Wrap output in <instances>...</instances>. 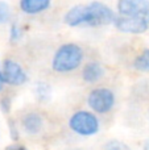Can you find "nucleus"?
<instances>
[{
    "label": "nucleus",
    "mask_w": 149,
    "mask_h": 150,
    "mask_svg": "<svg viewBox=\"0 0 149 150\" xmlns=\"http://www.w3.org/2000/svg\"><path fill=\"white\" fill-rule=\"evenodd\" d=\"M84 59V52L75 42H66L58 46L52 58V69L58 74H67L78 70Z\"/></svg>",
    "instance_id": "obj_2"
},
{
    "label": "nucleus",
    "mask_w": 149,
    "mask_h": 150,
    "mask_svg": "<svg viewBox=\"0 0 149 150\" xmlns=\"http://www.w3.org/2000/svg\"><path fill=\"white\" fill-rule=\"evenodd\" d=\"M34 93L40 101H48L52 96V87L46 82H38L34 87Z\"/></svg>",
    "instance_id": "obj_12"
},
{
    "label": "nucleus",
    "mask_w": 149,
    "mask_h": 150,
    "mask_svg": "<svg viewBox=\"0 0 149 150\" xmlns=\"http://www.w3.org/2000/svg\"><path fill=\"white\" fill-rule=\"evenodd\" d=\"M69 128L73 133L81 137H91L99 133V117L90 109L75 111L69 119Z\"/></svg>",
    "instance_id": "obj_3"
},
{
    "label": "nucleus",
    "mask_w": 149,
    "mask_h": 150,
    "mask_svg": "<svg viewBox=\"0 0 149 150\" xmlns=\"http://www.w3.org/2000/svg\"><path fill=\"white\" fill-rule=\"evenodd\" d=\"M11 109H12V99L9 96L0 98V111L3 113H9Z\"/></svg>",
    "instance_id": "obj_17"
},
{
    "label": "nucleus",
    "mask_w": 149,
    "mask_h": 150,
    "mask_svg": "<svg viewBox=\"0 0 149 150\" xmlns=\"http://www.w3.org/2000/svg\"><path fill=\"white\" fill-rule=\"evenodd\" d=\"M24 37V28L18 23H12L9 25V33H8V38L12 44L18 42Z\"/></svg>",
    "instance_id": "obj_13"
},
{
    "label": "nucleus",
    "mask_w": 149,
    "mask_h": 150,
    "mask_svg": "<svg viewBox=\"0 0 149 150\" xmlns=\"http://www.w3.org/2000/svg\"><path fill=\"white\" fill-rule=\"evenodd\" d=\"M102 150H132V148L120 140H110L103 145Z\"/></svg>",
    "instance_id": "obj_15"
},
{
    "label": "nucleus",
    "mask_w": 149,
    "mask_h": 150,
    "mask_svg": "<svg viewBox=\"0 0 149 150\" xmlns=\"http://www.w3.org/2000/svg\"><path fill=\"white\" fill-rule=\"evenodd\" d=\"M12 18V8L5 1H0V25L8 24Z\"/></svg>",
    "instance_id": "obj_14"
},
{
    "label": "nucleus",
    "mask_w": 149,
    "mask_h": 150,
    "mask_svg": "<svg viewBox=\"0 0 149 150\" xmlns=\"http://www.w3.org/2000/svg\"><path fill=\"white\" fill-rule=\"evenodd\" d=\"M118 13L103 1H90L71 7L63 16V23L77 26H104L114 24Z\"/></svg>",
    "instance_id": "obj_1"
},
{
    "label": "nucleus",
    "mask_w": 149,
    "mask_h": 150,
    "mask_svg": "<svg viewBox=\"0 0 149 150\" xmlns=\"http://www.w3.org/2000/svg\"><path fill=\"white\" fill-rule=\"evenodd\" d=\"M52 5L50 0H20L18 8L28 16H36L48 11Z\"/></svg>",
    "instance_id": "obj_10"
},
{
    "label": "nucleus",
    "mask_w": 149,
    "mask_h": 150,
    "mask_svg": "<svg viewBox=\"0 0 149 150\" xmlns=\"http://www.w3.org/2000/svg\"><path fill=\"white\" fill-rule=\"evenodd\" d=\"M143 150H149V138L143 142Z\"/></svg>",
    "instance_id": "obj_20"
},
{
    "label": "nucleus",
    "mask_w": 149,
    "mask_h": 150,
    "mask_svg": "<svg viewBox=\"0 0 149 150\" xmlns=\"http://www.w3.org/2000/svg\"><path fill=\"white\" fill-rule=\"evenodd\" d=\"M4 76H3V71H1V63H0V92L3 91V88H4Z\"/></svg>",
    "instance_id": "obj_19"
},
{
    "label": "nucleus",
    "mask_w": 149,
    "mask_h": 150,
    "mask_svg": "<svg viewBox=\"0 0 149 150\" xmlns=\"http://www.w3.org/2000/svg\"><path fill=\"white\" fill-rule=\"evenodd\" d=\"M114 26L121 33L143 34L149 30V16L147 17H129V16L116 15Z\"/></svg>",
    "instance_id": "obj_5"
},
{
    "label": "nucleus",
    "mask_w": 149,
    "mask_h": 150,
    "mask_svg": "<svg viewBox=\"0 0 149 150\" xmlns=\"http://www.w3.org/2000/svg\"><path fill=\"white\" fill-rule=\"evenodd\" d=\"M115 92L107 87L92 88L87 95V105H89L90 111H92L95 115L110 113L115 107Z\"/></svg>",
    "instance_id": "obj_4"
},
{
    "label": "nucleus",
    "mask_w": 149,
    "mask_h": 150,
    "mask_svg": "<svg viewBox=\"0 0 149 150\" xmlns=\"http://www.w3.org/2000/svg\"><path fill=\"white\" fill-rule=\"evenodd\" d=\"M135 70L141 71V73H149V47L141 50L139 54L135 57L132 62Z\"/></svg>",
    "instance_id": "obj_11"
},
{
    "label": "nucleus",
    "mask_w": 149,
    "mask_h": 150,
    "mask_svg": "<svg viewBox=\"0 0 149 150\" xmlns=\"http://www.w3.org/2000/svg\"><path fill=\"white\" fill-rule=\"evenodd\" d=\"M21 128L29 136H36L44 128V119L37 112H28L21 119Z\"/></svg>",
    "instance_id": "obj_8"
},
{
    "label": "nucleus",
    "mask_w": 149,
    "mask_h": 150,
    "mask_svg": "<svg viewBox=\"0 0 149 150\" xmlns=\"http://www.w3.org/2000/svg\"><path fill=\"white\" fill-rule=\"evenodd\" d=\"M106 74L103 65L98 61H90L82 67V79L86 83H98Z\"/></svg>",
    "instance_id": "obj_9"
},
{
    "label": "nucleus",
    "mask_w": 149,
    "mask_h": 150,
    "mask_svg": "<svg viewBox=\"0 0 149 150\" xmlns=\"http://www.w3.org/2000/svg\"><path fill=\"white\" fill-rule=\"evenodd\" d=\"M5 150H28V149H26V146L21 145V144H12V145L7 146Z\"/></svg>",
    "instance_id": "obj_18"
},
{
    "label": "nucleus",
    "mask_w": 149,
    "mask_h": 150,
    "mask_svg": "<svg viewBox=\"0 0 149 150\" xmlns=\"http://www.w3.org/2000/svg\"><path fill=\"white\" fill-rule=\"evenodd\" d=\"M8 133H9V137L13 141H17L20 138V129H18L16 121L12 119L8 120Z\"/></svg>",
    "instance_id": "obj_16"
},
{
    "label": "nucleus",
    "mask_w": 149,
    "mask_h": 150,
    "mask_svg": "<svg viewBox=\"0 0 149 150\" xmlns=\"http://www.w3.org/2000/svg\"><path fill=\"white\" fill-rule=\"evenodd\" d=\"M1 71L5 84H9L12 87L23 86L28 80V74L24 70V67L17 61L11 58H7L1 62Z\"/></svg>",
    "instance_id": "obj_6"
},
{
    "label": "nucleus",
    "mask_w": 149,
    "mask_h": 150,
    "mask_svg": "<svg viewBox=\"0 0 149 150\" xmlns=\"http://www.w3.org/2000/svg\"><path fill=\"white\" fill-rule=\"evenodd\" d=\"M116 12L120 16L147 17L149 16V0H119Z\"/></svg>",
    "instance_id": "obj_7"
}]
</instances>
